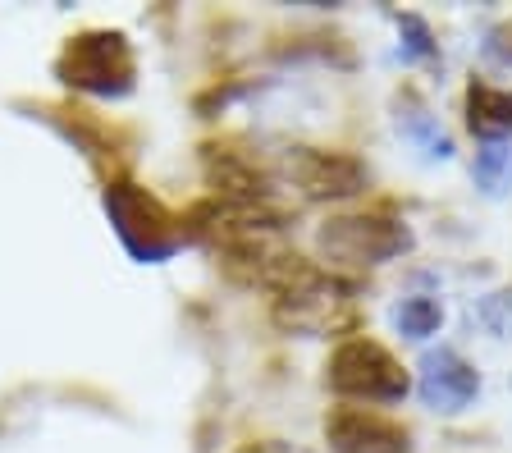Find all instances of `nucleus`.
Returning <instances> with one entry per match:
<instances>
[{"mask_svg": "<svg viewBox=\"0 0 512 453\" xmlns=\"http://www.w3.org/2000/svg\"><path fill=\"white\" fill-rule=\"evenodd\" d=\"M106 211H110L115 234L124 238V248L138 261H165L183 243V234H179L170 211L133 184L106 188Z\"/></svg>", "mask_w": 512, "mask_h": 453, "instance_id": "nucleus-1", "label": "nucleus"}, {"mask_svg": "<svg viewBox=\"0 0 512 453\" xmlns=\"http://www.w3.org/2000/svg\"><path fill=\"white\" fill-rule=\"evenodd\" d=\"M330 385L348 399H371V403H398L407 394V371L398 367L389 348L375 339H348L334 348L330 367H325Z\"/></svg>", "mask_w": 512, "mask_h": 453, "instance_id": "nucleus-2", "label": "nucleus"}, {"mask_svg": "<svg viewBox=\"0 0 512 453\" xmlns=\"http://www.w3.org/2000/svg\"><path fill=\"white\" fill-rule=\"evenodd\" d=\"M60 78L96 97H124L133 87V51L119 33H83L64 46Z\"/></svg>", "mask_w": 512, "mask_h": 453, "instance_id": "nucleus-3", "label": "nucleus"}, {"mask_svg": "<svg viewBox=\"0 0 512 453\" xmlns=\"http://www.w3.org/2000/svg\"><path fill=\"white\" fill-rule=\"evenodd\" d=\"M412 248V234L384 216H334L320 225V252L339 266H380Z\"/></svg>", "mask_w": 512, "mask_h": 453, "instance_id": "nucleus-4", "label": "nucleus"}, {"mask_svg": "<svg viewBox=\"0 0 512 453\" xmlns=\"http://www.w3.org/2000/svg\"><path fill=\"white\" fill-rule=\"evenodd\" d=\"M325 444L334 453H412V431L366 408H334L325 421Z\"/></svg>", "mask_w": 512, "mask_h": 453, "instance_id": "nucleus-5", "label": "nucleus"}, {"mask_svg": "<svg viewBox=\"0 0 512 453\" xmlns=\"http://www.w3.org/2000/svg\"><path fill=\"white\" fill-rule=\"evenodd\" d=\"M288 174L307 197H352L366 188L362 161H352L343 151H320V147H298L288 156Z\"/></svg>", "mask_w": 512, "mask_h": 453, "instance_id": "nucleus-6", "label": "nucleus"}, {"mask_svg": "<svg viewBox=\"0 0 512 453\" xmlns=\"http://www.w3.org/2000/svg\"><path fill=\"white\" fill-rule=\"evenodd\" d=\"M480 394V376L453 348H435L421 357V403L435 412H462Z\"/></svg>", "mask_w": 512, "mask_h": 453, "instance_id": "nucleus-7", "label": "nucleus"}, {"mask_svg": "<svg viewBox=\"0 0 512 453\" xmlns=\"http://www.w3.org/2000/svg\"><path fill=\"white\" fill-rule=\"evenodd\" d=\"M467 124L485 142H503L512 133V92H499L490 83L467 87Z\"/></svg>", "mask_w": 512, "mask_h": 453, "instance_id": "nucleus-8", "label": "nucleus"}, {"mask_svg": "<svg viewBox=\"0 0 512 453\" xmlns=\"http://www.w3.org/2000/svg\"><path fill=\"white\" fill-rule=\"evenodd\" d=\"M398 129H403V138L421 142V147H426V156H435V161H448V156H453V142L439 133L435 115H430V110L421 106L416 97H407V106L398 101Z\"/></svg>", "mask_w": 512, "mask_h": 453, "instance_id": "nucleus-9", "label": "nucleus"}, {"mask_svg": "<svg viewBox=\"0 0 512 453\" xmlns=\"http://www.w3.org/2000/svg\"><path fill=\"white\" fill-rule=\"evenodd\" d=\"M471 174H476V188L485 197L512 193V142H485V147L476 151Z\"/></svg>", "mask_w": 512, "mask_h": 453, "instance_id": "nucleus-10", "label": "nucleus"}, {"mask_svg": "<svg viewBox=\"0 0 512 453\" xmlns=\"http://www.w3.org/2000/svg\"><path fill=\"white\" fill-rule=\"evenodd\" d=\"M439 321H444V307H439L435 298H407L403 307L394 312V325L403 339H426L439 330Z\"/></svg>", "mask_w": 512, "mask_h": 453, "instance_id": "nucleus-11", "label": "nucleus"}, {"mask_svg": "<svg viewBox=\"0 0 512 453\" xmlns=\"http://www.w3.org/2000/svg\"><path fill=\"white\" fill-rule=\"evenodd\" d=\"M476 321L499 339H512V289H494L480 298L476 307Z\"/></svg>", "mask_w": 512, "mask_h": 453, "instance_id": "nucleus-12", "label": "nucleus"}, {"mask_svg": "<svg viewBox=\"0 0 512 453\" xmlns=\"http://www.w3.org/2000/svg\"><path fill=\"white\" fill-rule=\"evenodd\" d=\"M398 33H403V55L407 60L435 55V37H430L426 19H416V14H398Z\"/></svg>", "mask_w": 512, "mask_h": 453, "instance_id": "nucleus-13", "label": "nucleus"}, {"mask_svg": "<svg viewBox=\"0 0 512 453\" xmlns=\"http://www.w3.org/2000/svg\"><path fill=\"white\" fill-rule=\"evenodd\" d=\"M494 51H499L503 60H512V23H503L499 33H494Z\"/></svg>", "mask_w": 512, "mask_h": 453, "instance_id": "nucleus-14", "label": "nucleus"}]
</instances>
